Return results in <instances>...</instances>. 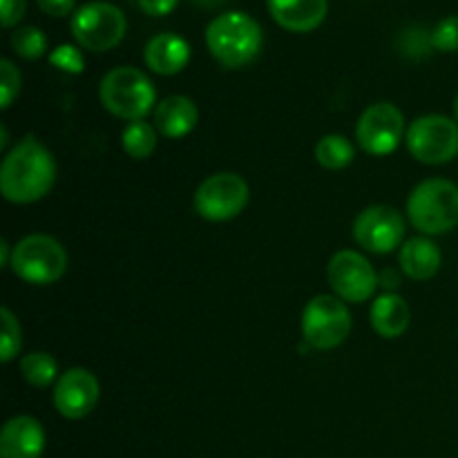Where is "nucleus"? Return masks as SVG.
Here are the masks:
<instances>
[{"mask_svg": "<svg viewBox=\"0 0 458 458\" xmlns=\"http://www.w3.org/2000/svg\"><path fill=\"white\" fill-rule=\"evenodd\" d=\"M56 183V161L34 137H25L9 150L0 168V191L12 204H34Z\"/></svg>", "mask_w": 458, "mask_h": 458, "instance_id": "1", "label": "nucleus"}, {"mask_svg": "<svg viewBox=\"0 0 458 458\" xmlns=\"http://www.w3.org/2000/svg\"><path fill=\"white\" fill-rule=\"evenodd\" d=\"M206 45L215 61L228 70L250 65L264 45L262 27L244 12H226L215 18L206 30Z\"/></svg>", "mask_w": 458, "mask_h": 458, "instance_id": "2", "label": "nucleus"}, {"mask_svg": "<svg viewBox=\"0 0 458 458\" xmlns=\"http://www.w3.org/2000/svg\"><path fill=\"white\" fill-rule=\"evenodd\" d=\"M410 222L423 235H443L458 226V186L447 179H428L407 199Z\"/></svg>", "mask_w": 458, "mask_h": 458, "instance_id": "3", "label": "nucleus"}, {"mask_svg": "<svg viewBox=\"0 0 458 458\" xmlns=\"http://www.w3.org/2000/svg\"><path fill=\"white\" fill-rule=\"evenodd\" d=\"M103 107L119 119L141 121L157 101L155 85L137 67H114L107 72L98 88Z\"/></svg>", "mask_w": 458, "mask_h": 458, "instance_id": "4", "label": "nucleus"}, {"mask_svg": "<svg viewBox=\"0 0 458 458\" xmlns=\"http://www.w3.org/2000/svg\"><path fill=\"white\" fill-rule=\"evenodd\" d=\"M13 276L27 284H54L67 271V253L61 242L49 235H27L12 249Z\"/></svg>", "mask_w": 458, "mask_h": 458, "instance_id": "5", "label": "nucleus"}, {"mask_svg": "<svg viewBox=\"0 0 458 458\" xmlns=\"http://www.w3.org/2000/svg\"><path fill=\"white\" fill-rule=\"evenodd\" d=\"M352 334V313L338 295H316L302 311V335L313 349L329 352Z\"/></svg>", "mask_w": 458, "mask_h": 458, "instance_id": "6", "label": "nucleus"}, {"mask_svg": "<svg viewBox=\"0 0 458 458\" xmlns=\"http://www.w3.org/2000/svg\"><path fill=\"white\" fill-rule=\"evenodd\" d=\"M72 36L89 52H107L123 40L128 21L116 4L88 3L72 16Z\"/></svg>", "mask_w": 458, "mask_h": 458, "instance_id": "7", "label": "nucleus"}, {"mask_svg": "<svg viewBox=\"0 0 458 458\" xmlns=\"http://www.w3.org/2000/svg\"><path fill=\"white\" fill-rule=\"evenodd\" d=\"M407 150L428 165H441L458 155V123L443 114L419 116L405 134Z\"/></svg>", "mask_w": 458, "mask_h": 458, "instance_id": "8", "label": "nucleus"}, {"mask_svg": "<svg viewBox=\"0 0 458 458\" xmlns=\"http://www.w3.org/2000/svg\"><path fill=\"white\" fill-rule=\"evenodd\" d=\"M249 183L240 174L217 173L197 188L195 210L208 222H228L249 206Z\"/></svg>", "mask_w": 458, "mask_h": 458, "instance_id": "9", "label": "nucleus"}, {"mask_svg": "<svg viewBox=\"0 0 458 458\" xmlns=\"http://www.w3.org/2000/svg\"><path fill=\"white\" fill-rule=\"evenodd\" d=\"M405 134V116L394 103H374L360 114L356 141L367 155L387 157L401 146Z\"/></svg>", "mask_w": 458, "mask_h": 458, "instance_id": "10", "label": "nucleus"}, {"mask_svg": "<svg viewBox=\"0 0 458 458\" xmlns=\"http://www.w3.org/2000/svg\"><path fill=\"white\" fill-rule=\"evenodd\" d=\"M327 276L334 293L344 302H367L378 286L371 262L356 250H338L331 258Z\"/></svg>", "mask_w": 458, "mask_h": 458, "instance_id": "11", "label": "nucleus"}, {"mask_svg": "<svg viewBox=\"0 0 458 458\" xmlns=\"http://www.w3.org/2000/svg\"><path fill=\"white\" fill-rule=\"evenodd\" d=\"M405 237V219L392 206H369L353 222V240L369 253H392Z\"/></svg>", "mask_w": 458, "mask_h": 458, "instance_id": "12", "label": "nucleus"}, {"mask_svg": "<svg viewBox=\"0 0 458 458\" xmlns=\"http://www.w3.org/2000/svg\"><path fill=\"white\" fill-rule=\"evenodd\" d=\"M98 394H101V387H98L97 376L92 371L76 367V369L65 371L56 380L54 405H56L61 416L70 420H79L92 414L98 403Z\"/></svg>", "mask_w": 458, "mask_h": 458, "instance_id": "13", "label": "nucleus"}, {"mask_svg": "<svg viewBox=\"0 0 458 458\" xmlns=\"http://www.w3.org/2000/svg\"><path fill=\"white\" fill-rule=\"evenodd\" d=\"M45 432L31 416H13L0 432V458H40Z\"/></svg>", "mask_w": 458, "mask_h": 458, "instance_id": "14", "label": "nucleus"}, {"mask_svg": "<svg viewBox=\"0 0 458 458\" xmlns=\"http://www.w3.org/2000/svg\"><path fill=\"white\" fill-rule=\"evenodd\" d=\"M327 0H268L273 21L289 31H313L327 18Z\"/></svg>", "mask_w": 458, "mask_h": 458, "instance_id": "15", "label": "nucleus"}, {"mask_svg": "<svg viewBox=\"0 0 458 458\" xmlns=\"http://www.w3.org/2000/svg\"><path fill=\"white\" fill-rule=\"evenodd\" d=\"M199 123V110L195 101L182 94L165 97L155 107V128L168 139H182Z\"/></svg>", "mask_w": 458, "mask_h": 458, "instance_id": "16", "label": "nucleus"}, {"mask_svg": "<svg viewBox=\"0 0 458 458\" xmlns=\"http://www.w3.org/2000/svg\"><path fill=\"white\" fill-rule=\"evenodd\" d=\"M143 58L152 72L161 76H173L179 74L191 61V45L182 36L165 31V34H157L155 38H150Z\"/></svg>", "mask_w": 458, "mask_h": 458, "instance_id": "17", "label": "nucleus"}, {"mask_svg": "<svg viewBox=\"0 0 458 458\" xmlns=\"http://www.w3.org/2000/svg\"><path fill=\"white\" fill-rule=\"evenodd\" d=\"M371 327H374L376 334L380 338H401L407 329H410L411 322V311L410 304L396 293H385L380 298H376V302L371 304Z\"/></svg>", "mask_w": 458, "mask_h": 458, "instance_id": "18", "label": "nucleus"}, {"mask_svg": "<svg viewBox=\"0 0 458 458\" xmlns=\"http://www.w3.org/2000/svg\"><path fill=\"white\" fill-rule=\"evenodd\" d=\"M443 262L441 249L428 237H414L401 249V267L411 280H432Z\"/></svg>", "mask_w": 458, "mask_h": 458, "instance_id": "19", "label": "nucleus"}, {"mask_svg": "<svg viewBox=\"0 0 458 458\" xmlns=\"http://www.w3.org/2000/svg\"><path fill=\"white\" fill-rule=\"evenodd\" d=\"M157 141H159V130L143 119L125 125L123 134H121V146H123L125 155L139 161L148 159L157 150Z\"/></svg>", "mask_w": 458, "mask_h": 458, "instance_id": "20", "label": "nucleus"}, {"mask_svg": "<svg viewBox=\"0 0 458 458\" xmlns=\"http://www.w3.org/2000/svg\"><path fill=\"white\" fill-rule=\"evenodd\" d=\"M316 159L318 164L325 165L329 170H343L356 159V148L347 137L340 134H327L318 141L316 146Z\"/></svg>", "mask_w": 458, "mask_h": 458, "instance_id": "21", "label": "nucleus"}, {"mask_svg": "<svg viewBox=\"0 0 458 458\" xmlns=\"http://www.w3.org/2000/svg\"><path fill=\"white\" fill-rule=\"evenodd\" d=\"M22 378L31 385V387H49L54 380L58 378V365L54 360L52 353L34 352L21 360Z\"/></svg>", "mask_w": 458, "mask_h": 458, "instance_id": "22", "label": "nucleus"}, {"mask_svg": "<svg viewBox=\"0 0 458 458\" xmlns=\"http://www.w3.org/2000/svg\"><path fill=\"white\" fill-rule=\"evenodd\" d=\"M12 49L27 61H36L47 52V36L38 27H18L12 34Z\"/></svg>", "mask_w": 458, "mask_h": 458, "instance_id": "23", "label": "nucleus"}, {"mask_svg": "<svg viewBox=\"0 0 458 458\" xmlns=\"http://www.w3.org/2000/svg\"><path fill=\"white\" fill-rule=\"evenodd\" d=\"M0 322H3V340H0V360L12 362L21 352V325L18 318L7 307L0 309Z\"/></svg>", "mask_w": 458, "mask_h": 458, "instance_id": "24", "label": "nucleus"}, {"mask_svg": "<svg viewBox=\"0 0 458 458\" xmlns=\"http://www.w3.org/2000/svg\"><path fill=\"white\" fill-rule=\"evenodd\" d=\"M21 92V72L9 58L0 61V107L7 110Z\"/></svg>", "mask_w": 458, "mask_h": 458, "instance_id": "25", "label": "nucleus"}, {"mask_svg": "<svg viewBox=\"0 0 458 458\" xmlns=\"http://www.w3.org/2000/svg\"><path fill=\"white\" fill-rule=\"evenodd\" d=\"M432 47L438 52H458V16H447L434 27L432 38H429Z\"/></svg>", "mask_w": 458, "mask_h": 458, "instance_id": "26", "label": "nucleus"}, {"mask_svg": "<svg viewBox=\"0 0 458 458\" xmlns=\"http://www.w3.org/2000/svg\"><path fill=\"white\" fill-rule=\"evenodd\" d=\"M49 63H52L54 67H58L61 72H65V74H81V72L85 70L83 54L76 47H72V45H58V47L49 54Z\"/></svg>", "mask_w": 458, "mask_h": 458, "instance_id": "27", "label": "nucleus"}, {"mask_svg": "<svg viewBox=\"0 0 458 458\" xmlns=\"http://www.w3.org/2000/svg\"><path fill=\"white\" fill-rule=\"evenodd\" d=\"M27 0H0V13H3V27L18 25L22 16H25Z\"/></svg>", "mask_w": 458, "mask_h": 458, "instance_id": "28", "label": "nucleus"}, {"mask_svg": "<svg viewBox=\"0 0 458 458\" xmlns=\"http://www.w3.org/2000/svg\"><path fill=\"white\" fill-rule=\"evenodd\" d=\"M36 4H38L47 16L54 18L70 16L72 9H74V0H36Z\"/></svg>", "mask_w": 458, "mask_h": 458, "instance_id": "29", "label": "nucleus"}, {"mask_svg": "<svg viewBox=\"0 0 458 458\" xmlns=\"http://www.w3.org/2000/svg\"><path fill=\"white\" fill-rule=\"evenodd\" d=\"M179 0H139V7L148 13V16H168Z\"/></svg>", "mask_w": 458, "mask_h": 458, "instance_id": "30", "label": "nucleus"}, {"mask_svg": "<svg viewBox=\"0 0 458 458\" xmlns=\"http://www.w3.org/2000/svg\"><path fill=\"white\" fill-rule=\"evenodd\" d=\"M195 4H199V7L204 9H213V7H222V4H226L228 0H192Z\"/></svg>", "mask_w": 458, "mask_h": 458, "instance_id": "31", "label": "nucleus"}, {"mask_svg": "<svg viewBox=\"0 0 458 458\" xmlns=\"http://www.w3.org/2000/svg\"><path fill=\"white\" fill-rule=\"evenodd\" d=\"M0 258H3V267H9V264H12V253H9L7 242H0Z\"/></svg>", "mask_w": 458, "mask_h": 458, "instance_id": "32", "label": "nucleus"}, {"mask_svg": "<svg viewBox=\"0 0 458 458\" xmlns=\"http://www.w3.org/2000/svg\"><path fill=\"white\" fill-rule=\"evenodd\" d=\"M454 119H456V123H458V97L454 98Z\"/></svg>", "mask_w": 458, "mask_h": 458, "instance_id": "33", "label": "nucleus"}]
</instances>
